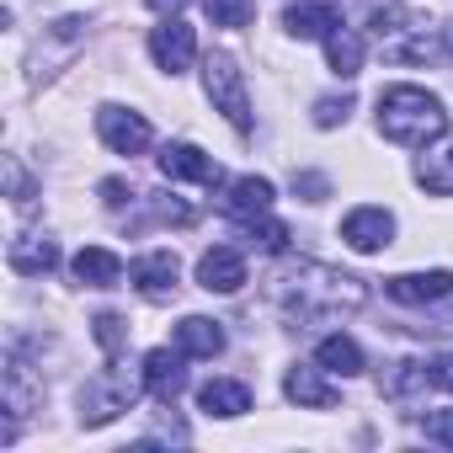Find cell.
Segmentation results:
<instances>
[{
  "label": "cell",
  "mask_w": 453,
  "mask_h": 453,
  "mask_svg": "<svg viewBox=\"0 0 453 453\" xmlns=\"http://www.w3.org/2000/svg\"><path fill=\"white\" fill-rule=\"evenodd\" d=\"M384 294L400 299V304H432V299H448V294H453V273H448V267H432V273H400V278L384 283Z\"/></svg>",
  "instance_id": "cell-11"
},
{
  "label": "cell",
  "mask_w": 453,
  "mask_h": 453,
  "mask_svg": "<svg viewBox=\"0 0 453 453\" xmlns=\"http://www.w3.org/2000/svg\"><path fill=\"white\" fill-rule=\"evenodd\" d=\"M448 54H453V27H448Z\"/></svg>",
  "instance_id": "cell-33"
},
{
  "label": "cell",
  "mask_w": 453,
  "mask_h": 453,
  "mask_svg": "<svg viewBox=\"0 0 453 453\" xmlns=\"http://www.w3.org/2000/svg\"><path fill=\"white\" fill-rule=\"evenodd\" d=\"M448 49L437 43V38H411V43H400L395 49V59H416V65H432V59H442Z\"/></svg>",
  "instance_id": "cell-27"
},
{
  "label": "cell",
  "mask_w": 453,
  "mask_h": 453,
  "mask_svg": "<svg viewBox=\"0 0 453 453\" xmlns=\"http://www.w3.org/2000/svg\"><path fill=\"white\" fill-rule=\"evenodd\" d=\"M426 368H432V384H437V389H448V395H453V352H442V357H432V363H426Z\"/></svg>",
  "instance_id": "cell-30"
},
{
  "label": "cell",
  "mask_w": 453,
  "mask_h": 453,
  "mask_svg": "<svg viewBox=\"0 0 453 453\" xmlns=\"http://www.w3.org/2000/svg\"><path fill=\"white\" fill-rule=\"evenodd\" d=\"M416 181L437 197H453V150H432L416 160Z\"/></svg>",
  "instance_id": "cell-22"
},
{
  "label": "cell",
  "mask_w": 453,
  "mask_h": 453,
  "mask_svg": "<svg viewBox=\"0 0 453 453\" xmlns=\"http://www.w3.org/2000/svg\"><path fill=\"white\" fill-rule=\"evenodd\" d=\"M379 134L405 150H426L448 134V112L421 86H389V91H379Z\"/></svg>",
  "instance_id": "cell-2"
},
{
  "label": "cell",
  "mask_w": 453,
  "mask_h": 453,
  "mask_svg": "<svg viewBox=\"0 0 453 453\" xmlns=\"http://www.w3.org/2000/svg\"><path fill=\"white\" fill-rule=\"evenodd\" d=\"M144 389L155 400H176L187 389V352L181 347H155L144 352Z\"/></svg>",
  "instance_id": "cell-10"
},
{
  "label": "cell",
  "mask_w": 453,
  "mask_h": 453,
  "mask_svg": "<svg viewBox=\"0 0 453 453\" xmlns=\"http://www.w3.org/2000/svg\"><path fill=\"white\" fill-rule=\"evenodd\" d=\"M203 86H208V102L230 118L235 134H251V96H246V75L230 54H208V70H203Z\"/></svg>",
  "instance_id": "cell-3"
},
{
  "label": "cell",
  "mask_w": 453,
  "mask_h": 453,
  "mask_svg": "<svg viewBox=\"0 0 453 453\" xmlns=\"http://www.w3.org/2000/svg\"><path fill=\"white\" fill-rule=\"evenodd\" d=\"M176 347H181L187 357H219V352H224V331H219V320H208V315H187V320L176 326Z\"/></svg>",
  "instance_id": "cell-16"
},
{
  "label": "cell",
  "mask_w": 453,
  "mask_h": 453,
  "mask_svg": "<svg viewBox=\"0 0 453 453\" xmlns=\"http://www.w3.org/2000/svg\"><path fill=\"white\" fill-rule=\"evenodd\" d=\"M326 59H331V70H336L342 81H352V75L363 70V38H357L352 27H336V33L326 38Z\"/></svg>",
  "instance_id": "cell-20"
},
{
  "label": "cell",
  "mask_w": 453,
  "mask_h": 453,
  "mask_svg": "<svg viewBox=\"0 0 453 453\" xmlns=\"http://www.w3.org/2000/svg\"><path fill=\"white\" fill-rule=\"evenodd\" d=\"M315 357H320L326 373H342V379H357V373H363V347H357L352 336H326V342L315 347Z\"/></svg>",
  "instance_id": "cell-18"
},
{
  "label": "cell",
  "mask_w": 453,
  "mask_h": 453,
  "mask_svg": "<svg viewBox=\"0 0 453 453\" xmlns=\"http://www.w3.org/2000/svg\"><path fill=\"white\" fill-rule=\"evenodd\" d=\"M395 22H400V6H389V0H384V6H373V17H368L373 33H395Z\"/></svg>",
  "instance_id": "cell-31"
},
{
  "label": "cell",
  "mask_w": 453,
  "mask_h": 453,
  "mask_svg": "<svg viewBox=\"0 0 453 453\" xmlns=\"http://www.w3.org/2000/svg\"><path fill=\"white\" fill-rule=\"evenodd\" d=\"M139 400V379L123 368H102L86 389H81V421L86 426H107L112 416H123Z\"/></svg>",
  "instance_id": "cell-4"
},
{
  "label": "cell",
  "mask_w": 453,
  "mask_h": 453,
  "mask_svg": "<svg viewBox=\"0 0 453 453\" xmlns=\"http://www.w3.org/2000/svg\"><path fill=\"white\" fill-rule=\"evenodd\" d=\"M160 176H171V181H197V187H219V181H224L219 160L203 155L197 144H165V150H160Z\"/></svg>",
  "instance_id": "cell-8"
},
{
  "label": "cell",
  "mask_w": 453,
  "mask_h": 453,
  "mask_svg": "<svg viewBox=\"0 0 453 453\" xmlns=\"http://www.w3.org/2000/svg\"><path fill=\"white\" fill-rule=\"evenodd\" d=\"M150 54H155V65H160L165 75H181V70L197 59V38H192V27H187L181 17H165V22L150 33Z\"/></svg>",
  "instance_id": "cell-7"
},
{
  "label": "cell",
  "mask_w": 453,
  "mask_h": 453,
  "mask_svg": "<svg viewBox=\"0 0 453 453\" xmlns=\"http://www.w3.org/2000/svg\"><path fill=\"white\" fill-rule=\"evenodd\" d=\"M426 384H432V368H426V363H395V373H389L384 389H389L395 400H405V395H416V389H426Z\"/></svg>",
  "instance_id": "cell-24"
},
{
  "label": "cell",
  "mask_w": 453,
  "mask_h": 453,
  "mask_svg": "<svg viewBox=\"0 0 453 453\" xmlns=\"http://www.w3.org/2000/svg\"><path fill=\"white\" fill-rule=\"evenodd\" d=\"M203 12H208L213 27H246L257 6H251V0H203Z\"/></svg>",
  "instance_id": "cell-25"
},
{
  "label": "cell",
  "mask_w": 453,
  "mask_h": 453,
  "mask_svg": "<svg viewBox=\"0 0 453 453\" xmlns=\"http://www.w3.org/2000/svg\"><path fill=\"white\" fill-rule=\"evenodd\" d=\"M273 181L267 176H241V181H230V197H224V208H230L235 219H262L267 208H273Z\"/></svg>",
  "instance_id": "cell-14"
},
{
  "label": "cell",
  "mask_w": 453,
  "mask_h": 453,
  "mask_svg": "<svg viewBox=\"0 0 453 453\" xmlns=\"http://www.w3.org/2000/svg\"><path fill=\"white\" fill-rule=\"evenodd\" d=\"M91 326H96L102 352H107V357H118V352H123V342H128V320H123V315H96Z\"/></svg>",
  "instance_id": "cell-26"
},
{
  "label": "cell",
  "mask_w": 453,
  "mask_h": 453,
  "mask_svg": "<svg viewBox=\"0 0 453 453\" xmlns=\"http://www.w3.org/2000/svg\"><path fill=\"white\" fill-rule=\"evenodd\" d=\"M347 112H352V96H320V102H315V123H320V128H336Z\"/></svg>",
  "instance_id": "cell-28"
},
{
  "label": "cell",
  "mask_w": 453,
  "mask_h": 453,
  "mask_svg": "<svg viewBox=\"0 0 453 453\" xmlns=\"http://www.w3.org/2000/svg\"><path fill=\"white\" fill-rule=\"evenodd\" d=\"M283 395H288L294 405H310V411H331V405H336V389H331L315 368H288Z\"/></svg>",
  "instance_id": "cell-17"
},
{
  "label": "cell",
  "mask_w": 453,
  "mask_h": 453,
  "mask_svg": "<svg viewBox=\"0 0 453 453\" xmlns=\"http://www.w3.org/2000/svg\"><path fill=\"white\" fill-rule=\"evenodd\" d=\"M246 246H257V251H267V257H283V251H288V224H278V219H267V213H262V224L246 219Z\"/></svg>",
  "instance_id": "cell-23"
},
{
  "label": "cell",
  "mask_w": 453,
  "mask_h": 453,
  "mask_svg": "<svg viewBox=\"0 0 453 453\" xmlns=\"http://www.w3.org/2000/svg\"><path fill=\"white\" fill-rule=\"evenodd\" d=\"M426 437L442 442V448H453V411H437V416L426 421Z\"/></svg>",
  "instance_id": "cell-29"
},
{
  "label": "cell",
  "mask_w": 453,
  "mask_h": 453,
  "mask_svg": "<svg viewBox=\"0 0 453 453\" xmlns=\"http://www.w3.org/2000/svg\"><path fill=\"white\" fill-rule=\"evenodd\" d=\"M342 241H347L352 251H363V257L384 251V246L395 241V213H389V208H352V213L342 219Z\"/></svg>",
  "instance_id": "cell-6"
},
{
  "label": "cell",
  "mask_w": 453,
  "mask_h": 453,
  "mask_svg": "<svg viewBox=\"0 0 453 453\" xmlns=\"http://www.w3.org/2000/svg\"><path fill=\"white\" fill-rule=\"evenodd\" d=\"M197 405H203L208 416H246V411H251V389L235 384V379H208V384L197 389Z\"/></svg>",
  "instance_id": "cell-15"
},
{
  "label": "cell",
  "mask_w": 453,
  "mask_h": 453,
  "mask_svg": "<svg viewBox=\"0 0 453 453\" xmlns=\"http://www.w3.org/2000/svg\"><path fill=\"white\" fill-rule=\"evenodd\" d=\"M283 22H288L294 38H331V33L342 27V12H336V6H294Z\"/></svg>",
  "instance_id": "cell-19"
},
{
  "label": "cell",
  "mask_w": 453,
  "mask_h": 453,
  "mask_svg": "<svg viewBox=\"0 0 453 453\" xmlns=\"http://www.w3.org/2000/svg\"><path fill=\"white\" fill-rule=\"evenodd\" d=\"M278 299L294 320H315V315H336V310H357L368 299L363 278H347L336 267H320V262H299L278 278Z\"/></svg>",
  "instance_id": "cell-1"
},
{
  "label": "cell",
  "mask_w": 453,
  "mask_h": 453,
  "mask_svg": "<svg viewBox=\"0 0 453 453\" xmlns=\"http://www.w3.org/2000/svg\"><path fill=\"white\" fill-rule=\"evenodd\" d=\"M197 288H208V294H241V288H246V257H241L235 246L203 251V262H197Z\"/></svg>",
  "instance_id": "cell-9"
},
{
  "label": "cell",
  "mask_w": 453,
  "mask_h": 453,
  "mask_svg": "<svg viewBox=\"0 0 453 453\" xmlns=\"http://www.w3.org/2000/svg\"><path fill=\"white\" fill-rule=\"evenodd\" d=\"M96 134L112 155H144L150 150V123L128 107H96Z\"/></svg>",
  "instance_id": "cell-5"
},
{
  "label": "cell",
  "mask_w": 453,
  "mask_h": 453,
  "mask_svg": "<svg viewBox=\"0 0 453 453\" xmlns=\"http://www.w3.org/2000/svg\"><path fill=\"white\" fill-rule=\"evenodd\" d=\"M150 6H155V12H171V17H176V12L187 6V0H150Z\"/></svg>",
  "instance_id": "cell-32"
},
{
  "label": "cell",
  "mask_w": 453,
  "mask_h": 453,
  "mask_svg": "<svg viewBox=\"0 0 453 453\" xmlns=\"http://www.w3.org/2000/svg\"><path fill=\"white\" fill-rule=\"evenodd\" d=\"M176 257L171 251H144L134 267H128V278H134V288L139 294H150V299H165V294H176Z\"/></svg>",
  "instance_id": "cell-12"
},
{
  "label": "cell",
  "mask_w": 453,
  "mask_h": 453,
  "mask_svg": "<svg viewBox=\"0 0 453 453\" xmlns=\"http://www.w3.org/2000/svg\"><path fill=\"white\" fill-rule=\"evenodd\" d=\"M70 273H75L86 288H118V278H123V262H118L107 246H86V251H75Z\"/></svg>",
  "instance_id": "cell-13"
},
{
  "label": "cell",
  "mask_w": 453,
  "mask_h": 453,
  "mask_svg": "<svg viewBox=\"0 0 453 453\" xmlns=\"http://www.w3.org/2000/svg\"><path fill=\"white\" fill-rule=\"evenodd\" d=\"M12 267L17 273H49V267H59V246L43 235H22V241H12Z\"/></svg>",
  "instance_id": "cell-21"
}]
</instances>
